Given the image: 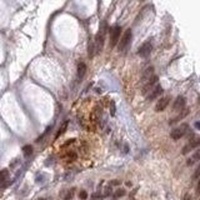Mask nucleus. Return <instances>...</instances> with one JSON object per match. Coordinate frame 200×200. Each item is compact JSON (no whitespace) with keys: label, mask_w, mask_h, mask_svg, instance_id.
I'll list each match as a JSON object with an SVG mask.
<instances>
[{"label":"nucleus","mask_w":200,"mask_h":200,"mask_svg":"<svg viewBox=\"0 0 200 200\" xmlns=\"http://www.w3.org/2000/svg\"><path fill=\"white\" fill-rule=\"evenodd\" d=\"M188 130H189V125L188 124H181L180 126L175 128L174 130L170 133V136H172V139H174V140H179L180 138H183L186 134Z\"/></svg>","instance_id":"obj_1"},{"label":"nucleus","mask_w":200,"mask_h":200,"mask_svg":"<svg viewBox=\"0 0 200 200\" xmlns=\"http://www.w3.org/2000/svg\"><path fill=\"white\" fill-rule=\"evenodd\" d=\"M131 35L133 34H131L130 29L125 30V33L122 36V39H120V41H119V50H120V51H124V50L128 49L129 44H130V41H131Z\"/></svg>","instance_id":"obj_2"},{"label":"nucleus","mask_w":200,"mask_h":200,"mask_svg":"<svg viewBox=\"0 0 200 200\" xmlns=\"http://www.w3.org/2000/svg\"><path fill=\"white\" fill-rule=\"evenodd\" d=\"M158 81H159V78H158L156 75H153V76L145 83V84H143V95L147 97L150 91L158 85Z\"/></svg>","instance_id":"obj_3"},{"label":"nucleus","mask_w":200,"mask_h":200,"mask_svg":"<svg viewBox=\"0 0 200 200\" xmlns=\"http://www.w3.org/2000/svg\"><path fill=\"white\" fill-rule=\"evenodd\" d=\"M120 36H122V28L116 25V26L112 28L111 31H110V47L111 48H114L115 45L119 43Z\"/></svg>","instance_id":"obj_4"},{"label":"nucleus","mask_w":200,"mask_h":200,"mask_svg":"<svg viewBox=\"0 0 200 200\" xmlns=\"http://www.w3.org/2000/svg\"><path fill=\"white\" fill-rule=\"evenodd\" d=\"M200 147V136H197V138H193V139L189 140V143H188L184 148H183L181 150V154H184V155H186L188 153H190L193 149Z\"/></svg>","instance_id":"obj_5"},{"label":"nucleus","mask_w":200,"mask_h":200,"mask_svg":"<svg viewBox=\"0 0 200 200\" xmlns=\"http://www.w3.org/2000/svg\"><path fill=\"white\" fill-rule=\"evenodd\" d=\"M151 50H153L151 41H145V43L139 48V50H138V54H139L141 58H148L150 55V53H151Z\"/></svg>","instance_id":"obj_6"},{"label":"nucleus","mask_w":200,"mask_h":200,"mask_svg":"<svg viewBox=\"0 0 200 200\" xmlns=\"http://www.w3.org/2000/svg\"><path fill=\"white\" fill-rule=\"evenodd\" d=\"M185 104H186V99L180 95V97H178L176 99H175V101L173 103V110H174L175 112L181 111V110L185 108Z\"/></svg>","instance_id":"obj_7"},{"label":"nucleus","mask_w":200,"mask_h":200,"mask_svg":"<svg viewBox=\"0 0 200 200\" xmlns=\"http://www.w3.org/2000/svg\"><path fill=\"white\" fill-rule=\"evenodd\" d=\"M161 94H162V88H161V85L158 84V85L154 88V89L147 95V99L149 100V101H153V100H155L156 98H159Z\"/></svg>","instance_id":"obj_8"},{"label":"nucleus","mask_w":200,"mask_h":200,"mask_svg":"<svg viewBox=\"0 0 200 200\" xmlns=\"http://www.w3.org/2000/svg\"><path fill=\"white\" fill-rule=\"evenodd\" d=\"M169 103H170V97H162V98H160L159 100H158L156 105H155V110L156 111L165 110L166 106L169 105Z\"/></svg>","instance_id":"obj_9"},{"label":"nucleus","mask_w":200,"mask_h":200,"mask_svg":"<svg viewBox=\"0 0 200 200\" xmlns=\"http://www.w3.org/2000/svg\"><path fill=\"white\" fill-rule=\"evenodd\" d=\"M153 75H154V66H149V68H147L143 72V75H141V83L145 84Z\"/></svg>","instance_id":"obj_10"},{"label":"nucleus","mask_w":200,"mask_h":200,"mask_svg":"<svg viewBox=\"0 0 200 200\" xmlns=\"http://www.w3.org/2000/svg\"><path fill=\"white\" fill-rule=\"evenodd\" d=\"M188 114H189V109H186V108H184L181 111H179V114L175 116L174 119L170 120V123L169 124H176L178 122H180V120H183L185 118V116H188Z\"/></svg>","instance_id":"obj_11"},{"label":"nucleus","mask_w":200,"mask_h":200,"mask_svg":"<svg viewBox=\"0 0 200 200\" xmlns=\"http://www.w3.org/2000/svg\"><path fill=\"white\" fill-rule=\"evenodd\" d=\"M198 161H200V149H198L197 151H194L193 155H191L189 159L186 160V165L191 166L193 164H195V162H198Z\"/></svg>","instance_id":"obj_12"},{"label":"nucleus","mask_w":200,"mask_h":200,"mask_svg":"<svg viewBox=\"0 0 200 200\" xmlns=\"http://www.w3.org/2000/svg\"><path fill=\"white\" fill-rule=\"evenodd\" d=\"M85 73H86V65H85V63L80 61L78 64V72H76V74H78V80H81V79L84 78Z\"/></svg>","instance_id":"obj_13"},{"label":"nucleus","mask_w":200,"mask_h":200,"mask_svg":"<svg viewBox=\"0 0 200 200\" xmlns=\"http://www.w3.org/2000/svg\"><path fill=\"white\" fill-rule=\"evenodd\" d=\"M64 158L66 160H69V161H74L75 159H76V153H74V151H68L64 155Z\"/></svg>","instance_id":"obj_14"},{"label":"nucleus","mask_w":200,"mask_h":200,"mask_svg":"<svg viewBox=\"0 0 200 200\" xmlns=\"http://www.w3.org/2000/svg\"><path fill=\"white\" fill-rule=\"evenodd\" d=\"M23 153L25 156H30L33 154V147L31 145H25V147L23 148Z\"/></svg>","instance_id":"obj_15"},{"label":"nucleus","mask_w":200,"mask_h":200,"mask_svg":"<svg viewBox=\"0 0 200 200\" xmlns=\"http://www.w3.org/2000/svg\"><path fill=\"white\" fill-rule=\"evenodd\" d=\"M8 176H9V172H8L6 169L0 170V181L6 180V178H8Z\"/></svg>","instance_id":"obj_16"},{"label":"nucleus","mask_w":200,"mask_h":200,"mask_svg":"<svg viewBox=\"0 0 200 200\" xmlns=\"http://www.w3.org/2000/svg\"><path fill=\"white\" fill-rule=\"evenodd\" d=\"M66 128H68V122H65L64 125H63V126L59 129V131H58V134H56V138H59L61 134H64L65 130H66Z\"/></svg>","instance_id":"obj_17"},{"label":"nucleus","mask_w":200,"mask_h":200,"mask_svg":"<svg viewBox=\"0 0 200 200\" xmlns=\"http://www.w3.org/2000/svg\"><path fill=\"white\" fill-rule=\"evenodd\" d=\"M125 195V190L124 189H118L114 193V198H120V197H124Z\"/></svg>","instance_id":"obj_18"},{"label":"nucleus","mask_w":200,"mask_h":200,"mask_svg":"<svg viewBox=\"0 0 200 200\" xmlns=\"http://www.w3.org/2000/svg\"><path fill=\"white\" fill-rule=\"evenodd\" d=\"M94 51H95L94 43H93V41H90V44H89V58H93V55H94Z\"/></svg>","instance_id":"obj_19"},{"label":"nucleus","mask_w":200,"mask_h":200,"mask_svg":"<svg viewBox=\"0 0 200 200\" xmlns=\"http://www.w3.org/2000/svg\"><path fill=\"white\" fill-rule=\"evenodd\" d=\"M200 178V165L197 168V170H195V173L193 174V180H197V179Z\"/></svg>","instance_id":"obj_20"},{"label":"nucleus","mask_w":200,"mask_h":200,"mask_svg":"<svg viewBox=\"0 0 200 200\" xmlns=\"http://www.w3.org/2000/svg\"><path fill=\"white\" fill-rule=\"evenodd\" d=\"M79 198H80L81 200H85L88 198V193H86L85 190H81L80 193H79Z\"/></svg>","instance_id":"obj_21"},{"label":"nucleus","mask_w":200,"mask_h":200,"mask_svg":"<svg viewBox=\"0 0 200 200\" xmlns=\"http://www.w3.org/2000/svg\"><path fill=\"white\" fill-rule=\"evenodd\" d=\"M74 139H70V140H68V141H66V143L64 144V145H63V148H65V147H69V145H72L73 143H74Z\"/></svg>","instance_id":"obj_22"},{"label":"nucleus","mask_w":200,"mask_h":200,"mask_svg":"<svg viewBox=\"0 0 200 200\" xmlns=\"http://www.w3.org/2000/svg\"><path fill=\"white\" fill-rule=\"evenodd\" d=\"M110 109H111V115H114V114H115V104H114V101H111Z\"/></svg>","instance_id":"obj_23"},{"label":"nucleus","mask_w":200,"mask_h":200,"mask_svg":"<svg viewBox=\"0 0 200 200\" xmlns=\"http://www.w3.org/2000/svg\"><path fill=\"white\" fill-rule=\"evenodd\" d=\"M197 193L200 194V178H199V181H198V186H197Z\"/></svg>","instance_id":"obj_24"},{"label":"nucleus","mask_w":200,"mask_h":200,"mask_svg":"<svg viewBox=\"0 0 200 200\" xmlns=\"http://www.w3.org/2000/svg\"><path fill=\"white\" fill-rule=\"evenodd\" d=\"M120 184V181L119 180H114V181H111L110 183V185H119Z\"/></svg>","instance_id":"obj_25"},{"label":"nucleus","mask_w":200,"mask_h":200,"mask_svg":"<svg viewBox=\"0 0 200 200\" xmlns=\"http://www.w3.org/2000/svg\"><path fill=\"white\" fill-rule=\"evenodd\" d=\"M184 200H191V198H190V195L189 194H186L185 197H184Z\"/></svg>","instance_id":"obj_26"},{"label":"nucleus","mask_w":200,"mask_h":200,"mask_svg":"<svg viewBox=\"0 0 200 200\" xmlns=\"http://www.w3.org/2000/svg\"><path fill=\"white\" fill-rule=\"evenodd\" d=\"M197 126H198V128L200 129V123H197Z\"/></svg>","instance_id":"obj_27"}]
</instances>
